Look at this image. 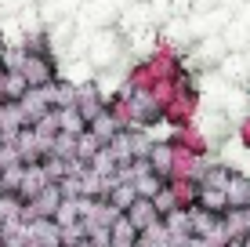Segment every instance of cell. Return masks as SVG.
Masks as SVG:
<instances>
[{
    "label": "cell",
    "mask_w": 250,
    "mask_h": 247,
    "mask_svg": "<svg viewBox=\"0 0 250 247\" xmlns=\"http://www.w3.org/2000/svg\"><path fill=\"white\" fill-rule=\"evenodd\" d=\"M196 116H200V88H196L192 69L185 66V73H182V91H178V98L163 109V124H170V131H174V127L196 124Z\"/></svg>",
    "instance_id": "obj_1"
},
{
    "label": "cell",
    "mask_w": 250,
    "mask_h": 247,
    "mask_svg": "<svg viewBox=\"0 0 250 247\" xmlns=\"http://www.w3.org/2000/svg\"><path fill=\"white\" fill-rule=\"evenodd\" d=\"M22 76L29 84V91H47L51 84H58V58L55 55H29L25 51V66H22Z\"/></svg>",
    "instance_id": "obj_2"
},
{
    "label": "cell",
    "mask_w": 250,
    "mask_h": 247,
    "mask_svg": "<svg viewBox=\"0 0 250 247\" xmlns=\"http://www.w3.org/2000/svg\"><path fill=\"white\" fill-rule=\"evenodd\" d=\"M170 138V146L174 149H185V153H192V157H210V138H207V131L203 127H196V124H188V127H174V131L167 135Z\"/></svg>",
    "instance_id": "obj_3"
},
{
    "label": "cell",
    "mask_w": 250,
    "mask_h": 247,
    "mask_svg": "<svg viewBox=\"0 0 250 247\" xmlns=\"http://www.w3.org/2000/svg\"><path fill=\"white\" fill-rule=\"evenodd\" d=\"M120 51H124V40H120L116 29H102L98 37L91 40V66H98V69H105V66H113L120 58Z\"/></svg>",
    "instance_id": "obj_4"
},
{
    "label": "cell",
    "mask_w": 250,
    "mask_h": 247,
    "mask_svg": "<svg viewBox=\"0 0 250 247\" xmlns=\"http://www.w3.org/2000/svg\"><path fill=\"white\" fill-rule=\"evenodd\" d=\"M62 185H47L44 193H37L33 200H25V215L29 218H55L58 207H62Z\"/></svg>",
    "instance_id": "obj_5"
},
{
    "label": "cell",
    "mask_w": 250,
    "mask_h": 247,
    "mask_svg": "<svg viewBox=\"0 0 250 247\" xmlns=\"http://www.w3.org/2000/svg\"><path fill=\"white\" fill-rule=\"evenodd\" d=\"M29 244L37 247H62V225L55 218H29Z\"/></svg>",
    "instance_id": "obj_6"
},
{
    "label": "cell",
    "mask_w": 250,
    "mask_h": 247,
    "mask_svg": "<svg viewBox=\"0 0 250 247\" xmlns=\"http://www.w3.org/2000/svg\"><path fill=\"white\" fill-rule=\"evenodd\" d=\"M145 160H149L152 175H160L163 182H167V178H170V171H174V146H170V138H156Z\"/></svg>",
    "instance_id": "obj_7"
},
{
    "label": "cell",
    "mask_w": 250,
    "mask_h": 247,
    "mask_svg": "<svg viewBox=\"0 0 250 247\" xmlns=\"http://www.w3.org/2000/svg\"><path fill=\"white\" fill-rule=\"evenodd\" d=\"M167 189H170V197H174L178 211H192V207H200V182H192V178H170Z\"/></svg>",
    "instance_id": "obj_8"
},
{
    "label": "cell",
    "mask_w": 250,
    "mask_h": 247,
    "mask_svg": "<svg viewBox=\"0 0 250 247\" xmlns=\"http://www.w3.org/2000/svg\"><path fill=\"white\" fill-rule=\"evenodd\" d=\"M210 160V157H207ZM207 160L203 157H192V153L185 149H174V171H170V178H192V182H200L203 171H207ZM167 178V182H170Z\"/></svg>",
    "instance_id": "obj_9"
},
{
    "label": "cell",
    "mask_w": 250,
    "mask_h": 247,
    "mask_svg": "<svg viewBox=\"0 0 250 247\" xmlns=\"http://www.w3.org/2000/svg\"><path fill=\"white\" fill-rule=\"evenodd\" d=\"M124 218L138 229V233H145V229H152V225L160 222V211H156V203H152V200H142V197H138Z\"/></svg>",
    "instance_id": "obj_10"
},
{
    "label": "cell",
    "mask_w": 250,
    "mask_h": 247,
    "mask_svg": "<svg viewBox=\"0 0 250 247\" xmlns=\"http://www.w3.org/2000/svg\"><path fill=\"white\" fill-rule=\"evenodd\" d=\"M19 109H22V116H25V124H37V120H44V116L51 113V95L47 91H29L22 102H19Z\"/></svg>",
    "instance_id": "obj_11"
},
{
    "label": "cell",
    "mask_w": 250,
    "mask_h": 247,
    "mask_svg": "<svg viewBox=\"0 0 250 247\" xmlns=\"http://www.w3.org/2000/svg\"><path fill=\"white\" fill-rule=\"evenodd\" d=\"M232 175H236L232 164H225V160H207V171L200 178V185H207V189H229Z\"/></svg>",
    "instance_id": "obj_12"
},
{
    "label": "cell",
    "mask_w": 250,
    "mask_h": 247,
    "mask_svg": "<svg viewBox=\"0 0 250 247\" xmlns=\"http://www.w3.org/2000/svg\"><path fill=\"white\" fill-rule=\"evenodd\" d=\"M47 95H51V109H73L76 98H80V84L62 76L58 84H51V88H47Z\"/></svg>",
    "instance_id": "obj_13"
},
{
    "label": "cell",
    "mask_w": 250,
    "mask_h": 247,
    "mask_svg": "<svg viewBox=\"0 0 250 247\" xmlns=\"http://www.w3.org/2000/svg\"><path fill=\"white\" fill-rule=\"evenodd\" d=\"M47 185H55V182H51V175L44 171V164H29V167H25V178H22V193H19V197H22V200H33L37 193H44Z\"/></svg>",
    "instance_id": "obj_14"
},
{
    "label": "cell",
    "mask_w": 250,
    "mask_h": 247,
    "mask_svg": "<svg viewBox=\"0 0 250 247\" xmlns=\"http://www.w3.org/2000/svg\"><path fill=\"white\" fill-rule=\"evenodd\" d=\"M0 222H4V225L29 222V215H25V200L19 197V193H0Z\"/></svg>",
    "instance_id": "obj_15"
},
{
    "label": "cell",
    "mask_w": 250,
    "mask_h": 247,
    "mask_svg": "<svg viewBox=\"0 0 250 247\" xmlns=\"http://www.w3.org/2000/svg\"><path fill=\"white\" fill-rule=\"evenodd\" d=\"M225 197H229V207H236V211L250 207V175H247V171H236V175H232Z\"/></svg>",
    "instance_id": "obj_16"
},
{
    "label": "cell",
    "mask_w": 250,
    "mask_h": 247,
    "mask_svg": "<svg viewBox=\"0 0 250 247\" xmlns=\"http://www.w3.org/2000/svg\"><path fill=\"white\" fill-rule=\"evenodd\" d=\"M105 200L113 203V211H116V215H127V211H131V203L138 200V189H134V182H116L113 189L105 193Z\"/></svg>",
    "instance_id": "obj_17"
},
{
    "label": "cell",
    "mask_w": 250,
    "mask_h": 247,
    "mask_svg": "<svg viewBox=\"0 0 250 247\" xmlns=\"http://www.w3.org/2000/svg\"><path fill=\"white\" fill-rule=\"evenodd\" d=\"M188 218H192V236H203V240L221 229V215H210V211H203V207H192Z\"/></svg>",
    "instance_id": "obj_18"
},
{
    "label": "cell",
    "mask_w": 250,
    "mask_h": 247,
    "mask_svg": "<svg viewBox=\"0 0 250 247\" xmlns=\"http://www.w3.org/2000/svg\"><path fill=\"white\" fill-rule=\"evenodd\" d=\"M58 113V131L62 135H73V138H80V135H87V120H83L80 109H55Z\"/></svg>",
    "instance_id": "obj_19"
},
{
    "label": "cell",
    "mask_w": 250,
    "mask_h": 247,
    "mask_svg": "<svg viewBox=\"0 0 250 247\" xmlns=\"http://www.w3.org/2000/svg\"><path fill=\"white\" fill-rule=\"evenodd\" d=\"M87 167H91V175H98V178H102V182H116V171H120V160L113 157V149L105 146V149H102L98 157H94L91 164H87Z\"/></svg>",
    "instance_id": "obj_20"
},
{
    "label": "cell",
    "mask_w": 250,
    "mask_h": 247,
    "mask_svg": "<svg viewBox=\"0 0 250 247\" xmlns=\"http://www.w3.org/2000/svg\"><path fill=\"white\" fill-rule=\"evenodd\" d=\"M87 131L102 142V146H109V142H113L116 135H120V124L113 120V116H109V109H105V113H98V116H94V120L87 124Z\"/></svg>",
    "instance_id": "obj_21"
},
{
    "label": "cell",
    "mask_w": 250,
    "mask_h": 247,
    "mask_svg": "<svg viewBox=\"0 0 250 247\" xmlns=\"http://www.w3.org/2000/svg\"><path fill=\"white\" fill-rule=\"evenodd\" d=\"M134 135L138 127H131V131H120L113 142H109V149H113V157L120 160V167L124 164H134Z\"/></svg>",
    "instance_id": "obj_22"
},
{
    "label": "cell",
    "mask_w": 250,
    "mask_h": 247,
    "mask_svg": "<svg viewBox=\"0 0 250 247\" xmlns=\"http://www.w3.org/2000/svg\"><path fill=\"white\" fill-rule=\"evenodd\" d=\"M200 207L210 211V215H225V211H229L225 189H207V185H200Z\"/></svg>",
    "instance_id": "obj_23"
},
{
    "label": "cell",
    "mask_w": 250,
    "mask_h": 247,
    "mask_svg": "<svg viewBox=\"0 0 250 247\" xmlns=\"http://www.w3.org/2000/svg\"><path fill=\"white\" fill-rule=\"evenodd\" d=\"M138 236H142V233H138V229L127 222L124 215H120L116 222H113V247H134V244H138Z\"/></svg>",
    "instance_id": "obj_24"
},
{
    "label": "cell",
    "mask_w": 250,
    "mask_h": 247,
    "mask_svg": "<svg viewBox=\"0 0 250 247\" xmlns=\"http://www.w3.org/2000/svg\"><path fill=\"white\" fill-rule=\"evenodd\" d=\"M29 95V84H25L22 73H7L4 76V102H22Z\"/></svg>",
    "instance_id": "obj_25"
},
{
    "label": "cell",
    "mask_w": 250,
    "mask_h": 247,
    "mask_svg": "<svg viewBox=\"0 0 250 247\" xmlns=\"http://www.w3.org/2000/svg\"><path fill=\"white\" fill-rule=\"evenodd\" d=\"M163 185H167V182H163L160 175H152V171H145V175L134 178V189H138V197H142V200H152V197L163 189Z\"/></svg>",
    "instance_id": "obj_26"
},
{
    "label": "cell",
    "mask_w": 250,
    "mask_h": 247,
    "mask_svg": "<svg viewBox=\"0 0 250 247\" xmlns=\"http://www.w3.org/2000/svg\"><path fill=\"white\" fill-rule=\"evenodd\" d=\"M76 142H80V138H73V135H58V138L51 142V153H47V157H58V160H76Z\"/></svg>",
    "instance_id": "obj_27"
},
{
    "label": "cell",
    "mask_w": 250,
    "mask_h": 247,
    "mask_svg": "<svg viewBox=\"0 0 250 247\" xmlns=\"http://www.w3.org/2000/svg\"><path fill=\"white\" fill-rule=\"evenodd\" d=\"M102 149H105V146H102V142H98V138H94V135L87 131V135H80V142H76V160H83V164H91V160L98 157Z\"/></svg>",
    "instance_id": "obj_28"
},
{
    "label": "cell",
    "mask_w": 250,
    "mask_h": 247,
    "mask_svg": "<svg viewBox=\"0 0 250 247\" xmlns=\"http://www.w3.org/2000/svg\"><path fill=\"white\" fill-rule=\"evenodd\" d=\"M142 240H145V244H152V247H170V244H174V240H170V233H167V225H163V218H160V222L152 225V229H145Z\"/></svg>",
    "instance_id": "obj_29"
},
{
    "label": "cell",
    "mask_w": 250,
    "mask_h": 247,
    "mask_svg": "<svg viewBox=\"0 0 250 247\" xmlns=\"http://www.w3.org/2000/svg\"><path fill=\"white\" fill-rule=\"evenodd\" d=\"M152 203H156L160 218H167V215H174V211H178V203H174V197H170V189H167V185H163L156 197H152Z\"/></svg>",
    "instance_id": "obj_30"
},
{
    "label": "cell",
    "mask_w": 250,
    "mask_h": 247,
    "mask_svg": "<svg viewBox=\"0 0 250 247\" xmlns=\"http://www.w3.org/2000/svg\"><path fill=\"white\" fill-rule=\"evenodd\" d=\"M91 247H113V229H83Z\"/></svg>",
    "instance_id": "obj_31"
},
{
    "label": "cell",
    "mask_w": 250,
    "mask_h": 247,
    "mask_svg": "<svg viewBox=\"0 0 250 247\" xmlns=\"http://www.w3.org/2000/svg\"><path fill=\"white\" fill-rule=\"evenodd\" d=\"M83 240V225H69V229H62V247H76Z\"/></svg>",
    "instance_id": "obj_32"
},
{
    "label": "cell",
    "mask_w": 250,
    "mask_h": 247,
    "mask_svg": "<svg viewBox=\"0 0 250 247\" xmlns=\"http://www.w3.org/2000/svg\"><path fill=\"white\" fill-rule=\"evenodd\" d=\"M236 138H239V146H243V149L250 153V113L236 124Z\"/></svg>",
    "instance_id": "obj_33"
},
{
    "label": "cell",
    "mask_w": 250,
    "mask_h": 247,
    "mask_svg": "<svg viewBox=\"0 0 250 247\" xmlns=\"http://www.w3.org/2000/svg\"><path fill=\"white\" fill-rule=\"evenodd\" d=\"M188 247H210V244H207L203 236H192V240H188Z\"/></svg>",
    "instance_id": "obj_34"
},
{
    "label": "cell",
    "mask_w": 250,
    "mask_h": 247,
    "mask_svg": "<svg viewBox=\"0 0 250 247\" xmlns=\"http://www.w3.org/2000/svg\"><path fill=\"white\" fill-rule=\"evenodd\" d=\"M243 225H247V240H250V207H243Z\"/></svg>",
    "instance_id": "obj_35"
},
{
    "label": "cell",
    "mask_w": 250,
    "mask_h": 247,
    "mask_svg": "<svg viewBox=\"0 0 250 247\" xmlns=\"http://www.w3.org/2000/svg\"><path fill=\"white\" fill-rule=\"evenodd\" d=\"M225 247H247V240H229Z\"/></svg>",
    "instance_id": "obj_36"
},
{
    "label": "cell",
    "mask_w": 250,
    "mask_h": 247,
    "mask_svg": "<svg viewBox=\"0 0 250 247\" xmlns=\"http://www.w3.org/2000/svg\"><path fill=\"white\" fill-rule=\"evenodd\" d=\"M4 236H7V225L0 222V247H4Z\"/></svg>",
    "instance_id": "obj_37"
},
{
    "label": "cell",
    "mask_w": 250,
    "mask_h": 247,
    "mask_svg": "<svg viewBox=\"0 0 250 247\" xmlns=\"http://www.w3.org/2000/svg\"><path fill=\"white\" fill-rule=\"evenodd\" d=\"M0 146H4V138H0Z\"/></svg>",
    "instance_id": "obj_38"
},
{
    "label": "cell",
    "mask_w": 250,
    "mask_h": 247,
    "mask_svg": "<svg viewBox=\"0 0 250 247\" xmlns=\"http://www.w3.org/2000/svg\"><path fill=\"white\" fill-rule=\"evenodd\" d=\"M29 247H37V244H29Z\"/></svg>",
    "instance_id": "obj_39"
}]
</instances>
